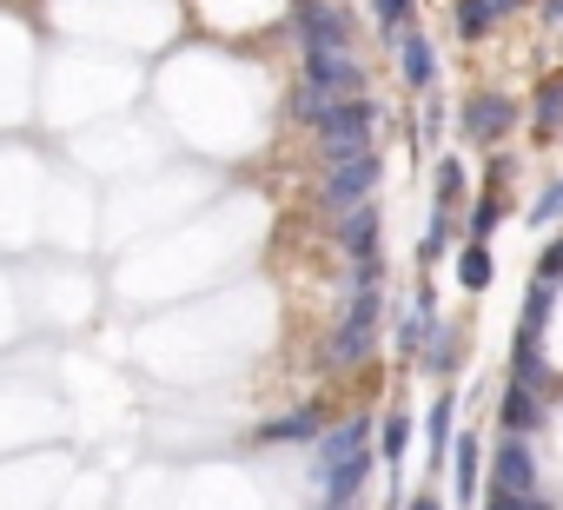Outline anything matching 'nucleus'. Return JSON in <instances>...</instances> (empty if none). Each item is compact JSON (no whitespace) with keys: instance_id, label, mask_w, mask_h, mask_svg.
<instances>
[{"instance_id":"obj_4","label":"nucleus","mask_w":563,"mask_h":510,"mask_svg":"<svg viewBox=\"0 0 563 510\" xmlns=\"http://www.w3.org/2000/svg\"><path fill=\"white\" fill-rule=\"evenodd\" d=\"M292 34H299V54H352L358 21L339 0H306V8H292Z\"/></svg>"},{"instance_id":"obj_14","label":"nucleus","mask_w":563,"mask_h":510,"mask_svg":"<svg viewBox=\"0 0 563 510\" xmlns=\"http://www.w3.org/2000/svg\"><path fill=\"white\" fill-rule=\"evenodd\" d=\"M431 332H438V292H431V286H418V299L398 312V352H405V358H418Z\"/></svg>"},{"instance_id":"obj_25","label":"nucleus","mask_w":563,"mask_h":510,"mask_svg":"<svg viewBox=\"0 0 563 510\" xmlns=\"http://www.w3.org/2000/svg\"><path fill=\"white\" fill-rule=\"evenodd\" d=\"M550 306H556V292L530 279V292H523V325H517V332H523V339H543V325H550Z\"/></svg>"},{"instance_id":"obj_29","label":"nucleus","mask_w":563,"mask_h":510,"mask_svg":"<svg viewBox=\"0 0 563 510\" xmlns=\"http://www.w3.org/2000/svg\"><path fill=\"white\" fill-rule=\"evenodd\" d=\"M530 279H537V286H550V292L563 286V239H550V245H543V259H537V273H530Z\"/></svg>"},{"instance_id":"obj_10","label":"nucleus","mask_w":563,"mask_h":510,"mask_svg":"<svg viewBox=\"0 0 563 510\" xmlns=\"http://www.w3.org/2000/svg\"><path fill=\"white\" fill-rule=\"evenodd\" d=\"M510 385L517 391H530V398H550L556 391V372H550V358H543V339H510Z\"/></svg>"},{"instance_id":"obj_34","label":"nucleus","mask_w":563,"mask_h":510,"mask_svg":"<svg viewBox=\"0 0 563 510\" xmlns=\"http://www.w3.org/2000/svg\"><path fill=\"white\" fill-rule=\"evenodd\" d=\"M299 8H306V0H299Z\"/></svg>"},{"instance_id":"obj_9","label":"nucleus","mask_w":563,"mask_h":510,"mask_svg":"<svg viewBox=\"0 0 563 510\" xmlns=\"http://www.w3.org/2000/svg\"><path fill=\"white\" fill-rule=\"evenodd\" d=\"M299 80H312L325 100H358L365 93V60L358 54H306Z\"/></svg>"},{"instance_id":"obj_7","label":"nucleus","mask_w":563,"mask_h":510,"mask_svg":"<svg viewBox=\"0 0 563 510\" xmlns=\"http://www.w3.org/2000/svg\"><path fill=\"white\" fill-rule=\"evenodd\" d=\"M490 490H504V497H537V490H543L537 451H530L523 437H497V444H490Z\"/></svg>"},{"instance_id":"obj_16","label":"nucleus","mask_w":563,"mask_h":510,"mask_svg":"<svg viewBox=\"0 0 563 510\" xmlns=\"http://www.w3.org/2000/svg\"><path fill=\"white\" fill-rule=\"evenodd\" d=\"M477 470H484V444L457 437L451 444V490H457V503H477Z\"/></svg>"},{"instance_id":"obj_30","label":"nucleus","mask_w":563,"mask_h":510,"mask_svg":"<svg viewBox=\"0 0 563 510\" xmlns=\"http://www.w3.org/2000/svg\"><path fill=\"white\" fill-rule=\"evenodd\" d=\"M484 510H556V503H550L543 490H537V497H504V490H490V497H484Z\"/></svg>"},{"instance_id":"obj_13","label":"nucleus","mask_w":563,"mask_h":510,"mask_svg":"<svg viewBox=\"0 0 563 510\" xmlns=\"http://www.w3.org/2000/svg\"><path fill=\"white\" fill-rule=\"evenodd\" d=\"M543 418H550V404L543 398H530V391H517V385H504V398H497V424H504V437H537L543 431Z\"/></svg>"},{"instance_id":"obj_3","label":"nucleus","mask_w":563,"mask_h":510,"mask_svg":"<svg viewBox=\"0 0 563 510\" xmlns=\"http://www.w3.org/2000/svg\"><path fill=\"white\" fill-rule=\"evenodd\" d=\"M378 179H385V159H378V146H365V153H352V159L325 166V179H319V206L339 219V212H352V206L378 199Z\"/></svg>"},{"instance_id":"obj_1","label":"nucleus","mask_w":563,"mask_h":510,"mask_svg":"<svg viewBox=\"0 0 563 510\" xmlns=\"http://www.w3.org/2000/svg\"><path fill=\"white\" fill-rule=\"evenodd\" d=\"M378 332H385V286H378V292H352V299H345V319H339L332 339H325V365H332V372L372 365V358H378Z\"/></svg>"},{"instance_id":"obj_19","label":"nucleus","mask_w":563,"mask_h":510,"mask_svg":"<svg viewBox=\"0 0 563 510\" xmlns=\"http://www.w3.org/2000/svg\"><path fill=\"white\" fill-rule=\"evenodd\" d=\"M332 107H339V100H325L312 80H292V93H286V120H292V126H319Z\"/></svg>"},{"instance_id":"obj_8","label":"nucleus","mask_w":563,"mask_h":510,"mask_svg":"<svg viewBox=\"0 0 563 510\" xmlns=\"http://www.w3.org/2000/svg\"><path fill=\"white\" fill-rule=\"evenodd\" d=\"M332 232H339V245H345V259H385V206H378V199L339 212Z\"/></svg>"},{"instance_id":"obj_2","label":"nucleus","mask_w":563,"mask_h":510,"mask_svg":"<svg viewBox=\"0 0 563 510\" xmlns=\"http://www.w3.org/2000/svg\"><path fill=\"white\" fill-rule=\"evenodd\" d=\"M378 120H385V107L372 100V93H358V100H339L319 126H312V140H319V159L325 166H339V159H352V153H365V146H378Z\"/></svg>"},{"instance_id":"obj_20","label":"nucleus","mask_w":563,"mask_h":510,"mask_svg":"<svg viewBox=\"0 0 563 510\" xmlns=\"http://www.w3.org/2000/svg\"><path fill=\"white\" fill-rule=\"evenodd\" d=\"M530 120H537V133H543V140L563 126V74L537 80V93H530Z\"/></svg>"},{"instance_id":"obj_22","label":"nucleus","mask_w":563,"mask_h":510,"mask_svg":"<svg viewBox=\"0 0 563 510\" xmlns=\"http://www.w3.org/2000/svg\"><path fill=\"white\" fill-rule=\"evenodd\" d=\"M490 279H497L490 245H464V252H457V286H464V292H484Z\"/></svg>"},{"instance_id":"obj_15","label":"nucleus","mask_w":563,"mask_h":510,"mask_svg":"<svg viewBox=\"0 0 563 510\" xmlns=\"http://www.w3.org/2000/svg\"><path fill=\"white\" fill-rule=\"evenodd\" d=\"M451 418H457V391L444 385V391L431 398V418H424V437H431V477H438V464L451 457Z\"/></svg>"},{"instance_id":"obj_31","label":"nucleus","mask_w":563,"mask_h":510,"mask_svg":"<svg viewBox=\"0 0 563 510\" xmlns=\"http://www.w3.org/2000/svg\"><path fill=\"white\" fill-rule=\"evenodd\" d=\"M405 510H444V497H431V490H418V497H405Z\"/></svg>"},{"instance_id":"obj_5","label":"nucleus","mask_w":563,"mask_h":510,"mask_svg":"<svg viewBox=\"0 0 563 510\" xmlns=\"http://www.w3.org/2000/svg\"><path fill=\"white\" fill-rule=\"evenodd\" d=\"M517 120H523V107H517L510 93L477 87V93L464 100V113H457V133H464L471 146H504V140L517 133Z\"/></svg>"},{"instance_id":"obj_24","label":"nucleus","mask_w":563,"mask_h":510,"mask_svg":"<svg viewBox=\"0 0 563 510\" xmlns=\"http://www.w3.org/2000/svg\"><path fill=\"white\" fill-rule=\"evenodd\" d=\"M451 239H457V219H451V212H431V225H424V239H418V266H438L444 252H451Z\"/></svg>"},{"instance_id":"obj_18","label":"nucleus","mask_w":563,"mask_h":510,"mask_svg":"<svg viewBox=\"0 0 563 510\" xmlns=\"http://www.w3.org/2000/svg\"><path fill=\"white\" fill-rule=\"evenodd\" d=\"M457 352H464L457 325H444V319H438V332L424 339V352H418V358H424V372H431V378H451V372H457Z\"/></svg>"},{"instance_id":"obj_27","label":"nucleus","mask_w":563,"mask_h":510,"mask_svg":"<svg viewBox=\"0 0 563 510\" xmlns=\"http://www.w3.org/2000/svg\"><path fill=\"white\" fill-rule=\"evenodd\" d=\"M523 219H530V225H556V219H563V179H550V186L530 199V212H523Z\"/></svg>"},{"instance_id":"obj_26","label":"nucleus","mask_w":563,"mask_h":510,"mask_svg":"<svg viewBox=\"0 0 563 510\" xmlns=\"http://www.w3.org/2000/svg\"><path fill=\"white\" fill-rule=\"evenodd\" d=\"M431 186H438V212H451V206L464 199V159H438Z\"/></svg>"},{"instance_id":"obj_12","label":"nucleus","mask_w":563,"mask_h":510,"mask_svg":"<svg viewBox=\"0 0 563 510\" xmlns=\"http://www.w3.org/2000/svg\"><path fill=\"white\" fill-rule=\"evenodd\" d=\"M325 424H332V418H325V404H299V411H278V418H265L252 437H258V444H312Z\"/></svg>"},{"instance_id":"obj_33","label":"nucleus","mask_w":563,"mask_h":510,"mask_svg":"<svg viewBox=\"0 0 563 510\" xmlns=\"http://www.w3.org/2000/svg\"><path fill=\"white\" fill-rule=\"evenodd\" d=\"M490 8H497V21H504V14H517V8H523V0H490Z\"/></svg>"},{"instance_id":"obj_11","label":"nucleus","mask_w":563,"mask_h":510,"mask_svg":"<svg viewBox=\"0 0 563 510\" xmlns=\"http://www.w3.org/2000/svg\"><path fill=\"white\" fill-rule=\"evenodd\" d=\"M398 80L411 93H431L438 87V47H431V34H418V27L398 34Z\"/></svg>"},{"instance_id":"obj_32","label":"nucleus","mask_w":563,"mask_h":510,"mask_svg":"<svg viewBox=\"0 0 563 510\" xmlns=\"http://www.w3.org/2000/svg\"><path fill=\"white\" fill-rule=\"evenodd\" d=\"M543 21H550V27H563V0H543Z\"/></svg>"},{"instance_id":"obj_21","label":"nucleus","mask_w":563,"mask_h":510,"mask_svg":"<svg viewBox=\"0 0 563 510\" xmlns=\"http://www.w3.org/2000/svg\"><path fill=\"white\" fill-rule=\"evenodd\" d=\"M411 424H418L411 411H385V424H378V451H385V464H391V470H398V464H405V451H411Z\"/></svg>"},{"instance_id":"obj_23","label":"nucleus","mask_w":563,"mask_h":510,"mask_svg":"<svg viewBox=\"0 0 563 510\" xmlns=\"http://www.w3.org/2000/svg\"><path fill=\"white\" fill-rule=\"evenodd\" d=\"M451 27H457V41H484V34L497 27V8H490V0H457V8H451Z\"/></svg>"},{"instance_id":"obj_6","label":"nucleus","mask_w":563,"mask_h":510,"mask_svg":"<svg viewBox=\"0 0 563 510\" xmlns=\"http://www.w3.org/2000/svg\"><path fill=\"white\" fill-rule=\"evenodd\" d=\"M365 451H372V411H352V418H339L312 437V477H325V470H339Z\"/></svg>"},{"instance_id":"obj_28","label":"nucleus","mask_w":563,"mask_h":510,"mask_svg":"<svg viewBox=\"0 0 563 510\" xmlns=\"http://www.w3.org/2000/svg\"><path fill=\"white\" fill-rule=\"evenodd\" d=\"M372 21H378V34H405L411 27V0H372Z\"/></svg>"},{"instance_id":"obj_17","label":"nucleus","mask_w":563,"mask_h":510,"mask_svg":"<svg viewBox=\"0 0 563 510\" xmlns=\"http://www.w3.org/2000/svg\"><path fill=\"white\" fill-rule=\"evenodd\" d=\"M504 212H510V206H504V192H477V199H471V212H464V245H490V232L504 225Z\"/></svg>"}]
</instances>
